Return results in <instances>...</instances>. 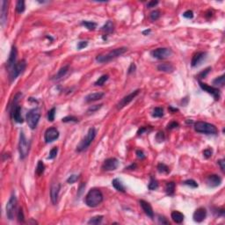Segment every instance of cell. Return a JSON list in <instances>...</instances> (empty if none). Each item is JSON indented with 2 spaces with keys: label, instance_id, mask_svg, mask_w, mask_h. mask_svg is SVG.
<instances>
[{
  "label": "cell",
  "instance_id": "cell-33",
  "mask_svg": "<svg viewBox=\"0 0 225 225\" xmlns=\"http://www.w3.org/2000/svg\"><path fill=\"white\" fill-rule=\"evenodd\" d=\"M108 79V75H102L100 78H98V79L95 82V85L97 86H101L103 85Z\"/></svg>",
  "mask_w": 225,
  "mask_h": 225
},
{
  "label": "cell",
  "instance_id": "cell-24",
  "mask_svg": "<svg viewBox=\"0 0 225 225\" xmlns=\"http://www.w3.org/2000/svg\"><path fill=\"white\" fill-rule=\"evenodd\" d=\"M171 219L174 222L176 223H181L183 221H184V215L179 211H172L171 214Z\"/></svg>",
  "mask_w": 225,
  "mask_h": 225
},
{
  "label": "cell",
  "instance_id": "cell-53",
  "mask_svg": "<svg viewBox=\"0 0 225 225\" xmlns=\"http://www.w3.org/2000/svg\"><path fill=\"white\" fill-rule=\"evenodd\" d=\"M136 155H137V158H140V159H143L145 158L143 151H141V149H138V151H136Z\"/></svg>",
  "mask_w": 225,
  "mask_h": 225
},
{
  "label": "cell",
  "instance_id": "cell-18",
  "mask_svg": "<svg viewBox=\"0 0 225 225\" xmlns=\"http://www.w3.org/2000/svg\"><path fill=\"white\" fill-rule=\"evenodd\" d=\"M11 116H12V118H13V120L16 122H18V123L23 122V118L21 116V107L19 106H17V105L12 106Z\"/></svg>",
  "mask_w": 225,
  "mask_h": 225
},
{
  "label": "cell",
  "instance_id": "cell-40",
  "mask_svg": "<svg viewBox=\"0 0 225 225\" xmlns=\"http://www.w3.org/2000/svg\"><path fill=\"white\" fill-rule=\"evenodd\" d=\"M102 104H100V105H94V106H92V107H90L89 108H88V110H87V113L88 114H92V113H95V112H97L98 110H99L101 107H102Z\"/></svg>",
  "mask_w": 225,
  "mask_h": 225
},
{
  "label": "cell",
  "instance_id": "cell-25",
  "mask_svg": "<svg viewBox=\"0 0 225 225\" xmlns=\"http://www.w3.org/2000/svg\"><path fill=\"white\" fill-rule=\"evenodd\" d=\"M112 184H113V186L119 192H121V193H125L126 192V187L124 186L123 183L121 182V180H120L119 179H114L113 181H112Z\"/></svg>",
  "mask_w": 225,
  "mask_h": 225
},
{
  "label": "cell",
  "instance_id": "cell-26",
  "mask_svg": "<svg viewBox=\"0 0 225 225\" xmlns=\"http://www.w3.org/2000/svg\"><path fill=\"white\" fill-rule=\"evenodd\" d=\"M68 70H69V65H65V66L62 67V68L58 70V72L56 74V76L54 77L53 79H54V80H59V79H61L62 78H63L65 75L67 74Z\"/></svg>",
  "mask_w": 225,
  "mask_h": 225
},
{
  "label": "cell",
  "instance_id": "cell-43",
  "mask_svg": "<svg viewBox=\"0 0 225 225\" xmlns=\"http://www.w3.org/2000/svg\"><path fill=\"white\" fill-rule=\"evenodd\" d=\"M57 152H58V149H57L56 147L53 148L51 151H50V152H49V156H48L47 158H48V159H54V158L56 157Z\"/></svg>",
  "mask_w": 225,
  "mask_h": 225
},
{
  "label": "cell",
  "instance_id": "cell-58",
  "mask_svg": "<svg viewBox=\"0 0 225 225\" xmlns=\"http://www.w3.org/2000/svg\"><path fill=\"white\" fill-rule=\"evenodd\" d=\"M136 164H132L130 166L127 167L126 169H128V170H134V169H136Z\"/></svg>",
  "mask_w": 225,
  "mask_h": 225
},
{
  "label": "cell",
  "instance_id": "cell-11",
  "mask_svg": "<svg viewBox=\"0 0 225 225\" xmlns=\"http://www.w3.org/2000/svg\"><path fill=\"white\" fill-rule=\"evenodd\" d=\"M200 86H201V88L203 91H205L208 93L211 94L214 97V98L215 99V100H219V98L221 97V94H220V90L218 88H215L214 86H209L207 84H204V83H202L201 81H200Z\"/></svg>",
  "mask_w": 225,
  "mask_h": 225
},
{
  "label": "cell",
  "instance_id": "cell-50",
  "mask_svg": "<svg viewBox=\"0 0 225 225\" xmlns=\"http://www.w3.org/2000/svg\"><path fill=\"white\" fill-rule=\"evenodd\" d=\"M183 17H185L186 19H193V12L191 10H187L183 13Z\"/></svg>",
  "mask_w": 225,
  "mask_h": 225
},
{
  "label": "cell",
  "instance_id": "cell-49",
  "mask_svg": "<svg viewBox=\"0 0 225 225\" xmlns=\"http://www.w3.org/2000/svg\"><path fill=\"white\" fill-rule=\"evenodd\" d=\"M179 127V123L176 121H171L167 125V129H176Z\"/></svg>",
  "mask_w": 225,
  "mask_h": 225
},
{
  "label": "cell",
  "instance_id": "cell-22",
  "mask_svg": "<svg viewBox=\"0 0 225 225\" xmlns=\"http://www.w3.org/2000/svg\"><path fill=\"white\" fill-rule=\"evenodd\" d=\"M104 96H105V93H104V92H92V93L88 94V95L85 98V102L90 103V102H93V101L99 100V99H101Z\"/></svg>",
  "mask_w": 225,
  "mask_h": 225
},
{
  "label": "cell",
  "instance_id": "cell-57",
  "mask_svg": "<svg viewBox=\"0 0 225 225\" xmlns=\"http://www.w3.org/2000/svg\"><path fill=\"white\" fill-rule=\"evenodd\" d=\"M147 129H147V128H144V127H143V128H142V129H140L138 130V132H137V135H138V136H140V135L143 134L145 131H147Z\"/></svg>",
  "mask_w": 225,
  "mask_h": 225
},
{
  "label": "cell",
  "instance_id": "cell-31",
  "mask_svg": "<svg viewBox=\"0 0 225 225\" xmlns=\"http://www.w3.org/2000/svg\"><path fill=\"white\" fill-rule=\"evenodd\" d=\"M25 8H26V6H25V1L24 0H19V1L17 2V5H16L17 12L22 13L25 11Z\"/></svg>",
  "mask_w": 225,
  "mask_h": 225
},
{
  "label": "cell",
  "instance_id": "cell-1",
  "mask_svg": "<svg viewBox=\"0 0 225 225\" xmlns=\"http://www.w3.org/2000/svg\"><path fill=\"white\" fill-rule=\"evenodd\" d=\"M103 202V193L98 188L91 189L85 196V204L90 208H96Z\"/></svg>",
  "mask_w": 225,
  "mask_h": 225
},
{
  "label": "cell",
  "instance_id": "cell-38",
  "mask_svg": "<svg viewBox=\"0 0 225 225\" xmlns=\"http://www.w3.org/2000/svg\"><path fill=\"white\" fill-rule=\"evenodd\" d=\"M44 169H45V166H44V164L42 161H38V164H37V167H36V173L38 175H41L43 173L44 171Z\"/></svg>",
  "mask_w": 225,
  "mask_h": 225
},
{
  "label": "cell",
  "instance_id": "cell-41",
  "mask_svg": "<svg viewBox=\"0 0 225 225\" xmlns=\"http://www.w3.org/2000/svg\"><path fill=\"white\" fill-rule=\"evenodd\" d=\"M183 184L186 185V186H190V187H193V188L198 187V184H197L196 181H194L193 180H187L184 181Z\"/></svg>",
  "mask_w": 225,
  "mask_h": 225
},
{
  "label": "cell",
  "instance_id": "cell-2",
  "mask_svg": "<svg viewBox=\"0 0 225 225\" xmlns=\"http://www.w3.org/2000/svg\"><path fill=\"white\" fill-rule=\"evenodd\" d=\"M128 50L127 47H118L115 48L114 50H111L109 53L105 54V55H99L96 57V61L99 63H108L119 56H120L121 55H123L124 53H126Z\"/></svg>",
  "mask_w": 225,
  "mask_h": 225
},
{
  "label": "cell",
  "instance_id": "cell-23",
  "mask_svg": "<svg viewBox=\"0 0 225 225\" xmlns=\"http://www.w3.org/2000/svg\"><path fill=\"white\" fill-rule=\"evenodd\" d=\"M158 69L159 71L162 72H165V73H171L174 70V67L172 64L169 63H160L158 66Z\"/></svg>",
  "mask_w": 225,
  "mask_h": 225
},
{
  "label": "cell",
  "instance_id": "cell-3",
  "mask_svg": "<svg viewBox=\"0 0 225 225\" xmlns=\"http://www.w3.org/2000/svg\"><path fill=\"white\" fill-rule=\"evenodd\" d=\"M194 130L198 133L205 134V135L217 134V129L215 125L205 121H197L194 124Z\"/></svg>",
  "mask_w": 225,
  "mask_h": 225
},
{
  "label": "cell",
  "instance_id": "cell-19",
  "mask_svg": "<svg viewBox=\"0 0 225 225\" xmlns=\"http://www.w3.org/2000/svg\"><path fill=\"white\" fill-rule=\"evenodd\" d=\"M207 53L206 52H197L196 54L193 55L192 61H191V65L193 67H196L199 64H201V63L206 58Z\"/></svg>",
  "mask_w": 225,
  "mask_h": 225
},
{
  "label": "cell",
  "instance_id": "cell-60",
  "mask_svg": "<svg viewBox=\"0 0 225 225\" xmlns=\"http://www.w3.org/2000/svg\"><path fill=\"white\" fill-rule=\"evenodd\" d=\"M169 109H170L171 111H172V112H176V111H179L177 108H172L171 107H169Z\"/></svg>",
  "mask_w": 225,
  "mask_h": 225
},
{
  "label": "cell",
  "instance_id": "cell-28",
  "mask_svg": "<svg viewBox=\"0 0 225 225\" xmlns=\"http://www.w3.org/2000/svg\"><path fill=\"white\" fill-rule=\"evenodd\" d=\"M102 31H104L106 34H110L114 31V24L112 21L108 20L104 26L102 27Z\"/></svg>",
  "mask_w": 225,
  "mask_h": 225
},
{
  "label": "cell",
  "instance_id": "cell-48",
  "mask_svg": "<svg viewBox=\"0 0 225 225\" xmlns=\"http://www.w3.org/2000/svg\"><path fill=\"white\" fill-rule=\"evenodd\" d=\"M156 140L158 142H164V134L163 132H158L156 136Z\"/></svg>",
  "mask_w": 225,
  "mask_h": 225
},
{
  "label": "cell",
  "instance_id": "cell-35",
  "mask_svg": "<svg viewBox=\"0 0 225 225\" xmlns=\"http://www.w3.org/2000/svg\"><path fill=\"white\" fill-rule=\"evenodd\" d=\"M103 220V216L102 215H96L92 218H91L89 221H88V223L89 224H99Z\"/></svg>",
  "mask_w": 225,
  "mask_h": 225
},
{
  "label": "cell",
  "instance_id": "cell-59",
  "mask_svg": "<svg viewBox=\"0 0 225 225\" xmlns=\"http://www.w3.org/2000/svg\"><path fill=\"white\" fill-rule=\"evenodd\" d=\"M149 33H151V29H148V30H145V31L142 32L143 34H149Z\"/></svg>",
  "mask_w": 225,
  "mask_h": 225
},
{
  "label": "cell",
  "instance_id": "cell-14",
  "mask_svg": "<svg viewBox=\"0 0 225 225\" xmlns=\"http://www.w3.org/2000/svg\"><path fill=\"white\" fill-rule=\"evenodd\" d=\"M17 55H18V52H17V48L15 46H13L12 47V50H11V53H10V56H9V58L7 60V63H6V69H9V71H11V69L14 67V65L17 63H16V59H17Z\"/></svg>",
  "mask_w": 225,
  "mask_h": 225
},
{
  "label": "cell",
  "instance_id": "cell-5",
  "mask_svg": "<svg viewBox=\"0 0 225 225\" xmlns=\"http://www.w3.org/2000/svg\"><path fill=\"white\" fill-rule=\"evenodd\" d=\"M29 148H30V144H29V142L28 141L26 136H25V134L23 132H20L19 142V151L21 159H25L28 157V155L29 153Z\"/></svg>",
  "mask_w": 225,
  "mask_h": 225
},
{
  "label": "cell",
  "instance_id": "cell-30",
  "mask_svg": "<svg viewBox=\"0 0 225 225\" xmlns=\"http://www.w3.org/2000/svg\"><path fill=\"white\" fill-rule=\"evenodd\" d=\"M224 82H225V76L224 75H222V76L216 78L215 79H214L213 81V85L215 86H223L224 85Z\"/></svg>",
  "mask_w": 225,
  "mask_h": 225
},
{
  "label": "cell",
  "instance_id": "cell-47",
  "mask_svg": "<svg viewBox=\"0 0 225 225\" xmlns=\"http://www.w3.org/2000/svg\"><path fill=\"white\" fill-rule=\"evenodd\" d=\"M212 154H213V151H212L211 149H206L205 151H203V157H204L205 158H211Z\"/></svg>",
  "mask_w": 225,
  "mask_h": 225
},
{
  "label": "cell",
  "instance_id": "cell-46",
  "mask_svg": "<svg viewBox=\"0 0 225 225\" xmlns=\"http://www.w3.org/2000/svg\"><path fill=\"white\" fill-rule=\"evenodd\" d=\"M18 221L19 222H25V217H24V213H23L22 208L19 209V212H18Z\"/></svg>",
  "mask_w": 225,
  "mask_h": 225
},
{
  "label": "cell",
  "instance_id": "cell-55",
  "mask_svg": "<svg viewBox=\"0 0 225 225\" xmlns=\"http://www.w3.org/2000/svg\"><path fill=\"white\" fill-rule=\"evenodd\" d=\"M217 163H218V164L220 165V167H221L222 171H224V169H225V166H224L225 162H224V160H223V159L218 160V161H217Z\"/></svg>",
  "mask_w": 225,
  "mask_h": 225
},
{
  "label": "cell",
  "instance_id": "cell-7",
  "mask_svg": "<svg viewBox=\"0 0 225 225\" xmlns=\"http://www.w3.org/2000/svg\"><path fill=\"white\" fill-rule=\"evenodd\" d=\"M26 66H27V63L25 60L18 62L10 71V81L11 82L14 81L19 76L20 73H22L23 70L26 69Z\"/></svg>",
  "mask_w": 225,
  "mask_h": 225
},
{
  "label": "cell",
  "instance_id": "cell-44",
  "mask_svg": "<svg viewBox=\"0 0 225 225\" xmlns=\"http://www.w3.org/2000/svg\"><path fill=\"white\" fill-rule=\"evenodd\" d=\"M63 122H69V121H72V122H78V119L74 117V116H66L64 118H63Z\"/></svg>",
  "mask_w": 225,
  "mask_h": 225
},
{
  "label": "cell",
  "instance_id": "cell-9",
  "mask_svg": "<svg viewBox=\"0 0 225 225\" xmlns=\"http://www.w3.org/2000/svg\"><path fill=\"white\" fill-rule=\"evenodd\" d=\"M151 55L153 57H155L157 59L164 60V59L170 57L172 55V51H171V49L167 48V47H159V48H157L155 50H153L151 52Z\"/></svg>",
  "mask_w": 225,
  "mask_h": 225
},
{
  "label": "cell",
  "instance_id": "cell-51",
  "mask_svg": "<svg viewBox=\"0 0 225 225\" xmlns=\"http://www.w3.org/2000/svg\"><path fill=\"white\" fill-rule=\"evenodd\" d=\"M88 45V42L87 41H79L78 43V49H82V48H85V47H87Z\"/></svg>",
  "mask_w": 225,
  "mask_h": 225
},
{
  "label": "cell",
  "instance_id": "cell-27",
  "mask_svg": "<svg viewBox=\"0 0 225 225\" xmlns=\"http://www.w3.org/2000/svg\"><path fill=\"white\" fill-rule=\"evenodd\" d=\"M165 192L168 195L171 196L174 194L175 192V183L174 182H168L165 186Z\"/></svg>",
  "mask_w": 225,
  "mask_h": 225
},
{
  "label": "cell",
  "instance_id": "cell-56",
  "mask_svg": "<svg viewBox=\"0 0 225 225\" xmlns=\"http://www.w3.org/2000/svg\"><path fill=\"white\" fill-rule=\"evenodd\" d=\"M158 220H159V222L162 223V224H168V223H169V222L165 220V218L163 217V216H159Z\"/></svg>",
  "mask_w": 225,
  "mask_h": 225
},
{
  "label": "cell",
  "instance_id": "cell-42",
  "mask_svg": "<svg viewBox=\"0 0 225 225\" xmlns=\"http://www.w3.org/2000/svg\"><path fill=\"white\" fill-rule=\"evenodd\" d=\"M78 179H79V176H78V175L73 174V175H70V176L68 178L67 182H68L69 184H74V183L76 182Z\"/></svg>",
  "mask_w": 225,
  "mask_h": 225
},
{
  "label": "cell",
  "instance_id": "cell-37",
  "mask_svg": "<svg viewBox=\"0 0 225 225\" xmlns=\"http://www.w3.org/2000/svg\"><path fill=\"white\" fill-rule=\"evenodd\" d=\"M160 16H161V14H160V12L158 10H155V11L151 12V14H149V18H151V19L153 20V21L158 20L160 18Z\"/></svg>",
  "mask_w": 225,
  "mask_h": 225
},
{
  "label": "cell",
  "instance_id": "cell-34",
  "mask_svg": "<svg viewBox=\"0 0 225 225\" xmlns=\"http://www.w3.org/2000/svg\"><path fill=\"white\" fill-rule=\"evenodd\" d=\"M148 187H149V190H152V191L158 189V183L157 180H155L153 177H151V181H149V185H148Z\"/></svg>",
  "mask_w": 225,
  "mask_h": 225
},
{
  "label": "cell",
  "instance_id": "cell-17",
  "mask_svg": "<svg viewBox=\"0 0 225 225\" xmlns=\"http://www.w3.org/2000/svg\"><path fill=\"white\" fill-rule=\"evenodd\" d=\"M222 183V178L216 174L209 175L207 179V184L209 187H216L220 186Z\"/></svg>",
  "mask_w": 225,
  "mask_h": 225
},
{
  "label": "cell",
  "instance_id": "cell-16",
  "mask_svg": "<svg viewBox=\"0 0 225 225\" xmlns=\"http://www.w3.org/2000/svg\"><path fill=\"white\" fill-rule=\"evenodd\" d=\"M207 216V210L204 208H199L193 213V220L197 222H202L205 220Z\"/></svg>",
  "mask_w": 225,
  "mask_h": 225
},
{
  "label": "cell",
  "instance_id": "cell-15",
  "mask_svg": "<svg viewBox=\"0 0 225 225\" xmlns=\"http://www.w3.org/2000/svg\"><path fill=\"white\" fill-rule=\"evenodd\" d=\"M60 189H61V185L59 183H54L51 186V188H50V199H51V202H52V203L54 205H56V202H57L59 193H60Z\"/></svg>",
  "mask_w": 225,
  "mask_h": 225
},
{
  "label": "cell",
  "instance_id": "cell-29",
  "mask_svg": "<svg viewBox=\"0 0 225 225\" xmlns=\"http://www.w3.org/2000/svg\"><path fill=\"white\" fill-rule=\"evenodd\" d=\"M84 27H85L88 30H94L97 28V24L93 21H88V20H83L81 23Z\"/></svg>",
  "mask_w": 225,
  "mask_h": 225
},
{
  "label": "cell",
  "instance_id": "cell-39",
  "mask_svg": "<svg viewBox=\"0 0 225 225\" xmlns=\"http://www.w3.org/2000/svg\"><path fill=\"white\" fill-rule=\"evenodd\" d=\"M55 115H56V107L51 108L47 113V120L49 121H54L55 120Z\"/></svg>",
  "mask_w": 225,
  "mask_h": 225
},
{
  "label": "cell",
  "instance_id": "cell-32",
  "mask_svg": "<svg viewBox=\"0 0 225 225\" xmlns=\"http://www.w3.org/2000/svg\"><path fill=\"white\" fill-rule=\"evenodd\" d=\"M158 171L160 172V173H164V174H168L170 172V170H169V167L163 164V163H160L158 164Z\"/></svg>",
  "mask_w": 225,
  "mask_h": 225
},
{
  "label": "cell",
  "instance_id": "cell-20",
  "mask_svg": "<svg viewBox=\"0 0 225 225\" xmlns=\"http://www.w3.org/2000/svg\"><path fill=\"white\" fill-rule=\"evenodd\" d=\"M139 203H140L142 210L144 211V213L148 216H149L151 218L154 217V212H153V209H152L151 204H149V202H145V201H143V200H141V201L139 202Z\"/></svg>",
  "mask_w": 225,
  "mask_h": 225
},
{
  "label": "cell",
  "instance_id": "cell-12",
  "mask_svg": "<svg viewBox=\"0 0 225 225\" xmlns=\"http://www.w3.org/2000/svg\"><path fill=\"white\" fill-rule=\"evenodd\" d=\"M119 166V160L115 158H110L104 161L102 164V169L106 171H114Z\"/></svg>",
  "mask_w": 225,
  "mask_h": 225
},
{
  "label": "cell",
  "instance_id": "cell-13",
  "mask_svg": "<svg viewBox=\"0 0 225 225\" xmlns=\"http://www.w3.org/2000/svg\"><path fill=\"white\" fill-rule=\"evenodd\" d=\"M59 137V131L56 128H49L46 130L44 139L47 143L52 142Z\"/></svg>",
  "mask_w": 225,
  "mask_h": 225
},
{
  "label": "cell",
  "instance_id": "cell-54",
  "mask_svg": "<svg viewBox=\"0 0 225 225\" xmlns=\"http://www.w3.org/2000/svg\"><path fill=\"white\" fill-rule=\"evenodd\" d=\"M158 4V1H149V2L147 4V7H148V8H152V7H155Z\"/></svg>",
  "mask_w": 225,
  "mask_h": 225
},
{
  "label": "cell",
  "instance_id": "cell-10",
  "mask_svg": "<svg viewBox=\"0 0 225 225\" xmlns=\"http://www.w3.org/2000/svg\"><path fill=\"white\" fill-rule=\"evenodd\" d=\"M139 92H140V90L138 89V90H136V91H134V92H132L131 93H129V95H127V96H125L118 103V105H117V108L118 109H121V108H123L124 107H126L127 105H129L133 99L139 94Z\"/></svg>",
  "mask_w": 225,
  "mask_h": 225
},
{
  "label": "cell",
  "instance_id": "cell-4",
  "mask_svg": "<svg viewBox=\"0 0 225 225\" xmlns=\"http://www.w3.org/2000/svg\"><path fill=\"white\" fill-rule=\"evenodd\" d=\"M95 136H96V129L94 128H91L89 129L86 136L77 146V151L82 152V151H85L86 149H88L89 146L91 145V143L92 142V141L94 140Z\"/></svg>",
  "mask_w": 225,
  "mask_h": 225
},
{
  "label": "cell",
  "instance_id": "cell-52",
  "mask_svg": "<svg viewBox=\"0 0 225 225\" xmlns=\"http://www.w3.org/2000/svg\"><path fill=\"white\" fill-rule=\"evenodd\" d=\"M136 64H135L134 63H132L130 64V66H129V69H128V73H129V74H131V73H133V72L136 70Z\"/></svg>",
  "mask_w": 225,
  "mask_h": 225
},
{
  "label": "cell",
  "instance_id": "cell-8",
  "mask_svg": "<svg viewBox=\"0 0 225 225\" xmlns=\"http://www.w3.org/2000/svg\"><path fill=\"white\" fill-rule=\"evenodd\" d=\"M16 207H17V198L14 194H12L6 204V215L8 219L12 220L14 218Z\"/></svg>",
  "mask_w": 225,
  "mask_h": 225
},
{
  "label": "cell",
  "instance_id": "cell-21",
  "mask_svg": "<svg viewBox=\"0 0 225 225\" xmlns=\"http://www.w3.org/2000/svg\"><path fill=\"white\" fill-rule=\"evenodd\" d=\"M7 13H8V2L6 1V0H2L1 1V15H0L2 25H4L7 19Z\"/></svg>",
  "mask_w": 225,
  "mask_h": 225
},
{
  "label": "cell",
  "instance_id": "cell-6",
  "mask_svg": "<svg viewBox=\"0 0 225 225\" xmlns=\"http://www.w3.org/2000/svg\"><path fill=\"white\" fill-rule=\"evenodd\" d=\"M41 118V112L39 108H34L31 109L28 114H27V122L28 124V126L30 127V129H34L37 125L39 123Z\"/></svg>",
  "mask_w": 225,
  "mask_h": 225
},
{
  "label": "cell",
  "instance_id": "cell-36",
  "mask_svg": "<svg viewBox=\"0 0 225 225\" xmlns=\"http://www.w3.org/2000/svg\"><path fill=\"white\" fill-rule=\"evenodd\" d=\"M164 115V109L162 107H156L153 110L152 116L155 118H160Z\"/></svg>",
  "mask_w": 225,
  "mask_h": 225
},
{
  "label": "cell",
  "instance_id": "cell-45",
  "mask_svg": "<svg viewBox=\"0 0 225 225\" xmlns=\"http://www.w3.org/2000/svg\"><path fill=\"white\" fill-rule=\"evenodd\" d=\"M210 69H211V68H210V67H208V68H207L206 69H204L203 71H202L201 73L199 74V76H198L199 79H202V78H206V77H207V75L209 73Z\"/></svg>",
  "mask_w": 225,
  "mask_h": 225
}]
</instances>
